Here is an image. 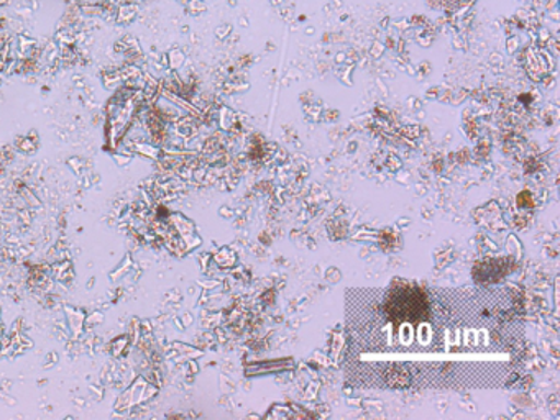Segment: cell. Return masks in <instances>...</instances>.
Instances as JSON below:
<instances>
[{
    "instance_id": "1",
    "label": "cell",
    "mask_w": 560,
    "mask_h": 420,
    "mask_svg": "<svg viewBox=\"0 0 560 420\" xmlns=\"http://www.w3.org/2000/svg\"><path fill=\"white\" fill-rule=\"evenodd\" d=\"M386 307L392 312L393 317L411 320L425 312L428 304H425L424 294L418 288L402 285V288L393 289Z\"/></svg>"
}]
</instances>
